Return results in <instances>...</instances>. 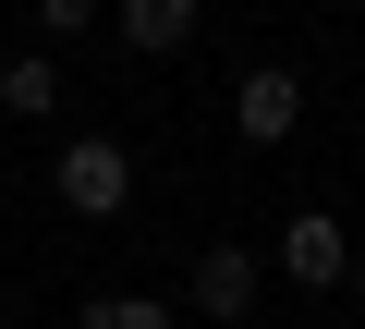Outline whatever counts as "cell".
<instances>
[{"instance_id":"1","label":"cell","mask_w":365,"mask_h":329,"mask_svg":"<svg viewBox=\"0 0 365 329\" xmlns=\"http://www.w3.org/2000/svg\"><path fill=\"white\" fill-rule=\"evenodd\" d=\"M49 196H61L73 220H122V208H134V146H122V134H73V146L49 158Z\"/></svg>"},{"instance_id":"2","label":"cell","mask_w":365,"mask_h":329,"mask_svg":"<svg viewBox=\"0 0 365 329\" xmlns=\"http://www.w3.org/2000/svg\"><path fill=\"white\" fill-rule=\"evenodd\" d=\"M256 293H268V256H256V244H207V256H195V280H182V305L220 317V329H244V317H256Z\"/></svg>"},{"instance_id":"3","label":"cell","mask_w":365,"mask_h":329,"mask_svg":"<svg viewBox=\"0 0 365 329\" xmlns=\"http://www.w3.org/2000/svg\"><path fill=\"white\" fill-rule=\"evenodd\" d=\"M292 122H304V74H292V61H256V74L232 86V134H244V146H292Z\"/></svg>"},{"instance_id":"4","label":"cell","mask_w":365,"mask_h":329,"mask_svg":"<svg viewBox=\"0 0 365 329\" xmlns=\"http://www.w3.org/2000/svg\"><path fill=\"white\" fill-rule=\"evenodd\" d=\"M341 268H353L341 220H329V208H292V220H280V280H304V293H341Z\"/></svg>"},{"instance_id":"5","label":"cell","mask_w":365,"mask_h":329,"mask_svg":"<svg viewBox=\"0 0 365 329\" xmlns=\"http://www.w3.org/2000/svg\"><path fill=\"white\" fill-rule=\"evenodd\" d=\"M110 37H122L134 61H170L182 37H195V0H110Z\"/></svg>"},{"instance_id":"6","label":"cell","mask_w":365,"mask_h":329,"mask_svg":"<svg viewBox=\"0 0 365 329\" xmlns=\"http://www.w3.org/2000/svg\"><path fill=\"white\" fill-rule=\"evenodd\" d=\"M0 110H13V122H49V110H61V74H49V49L0 61Z\"/></svg>"},{"instance_id":"7","label":"cell","mask_w":365,"mask_h":329,"mask_svg":"<svg viewBox=\"0 0 365 329\" xmlns=\"http://www.w3.org/2000/svg\"><path fill=\"white\" fill-rule=\"evenodd\" d=\"M86 329H182L170 293H86Z\"/></svg>"},{"instance_id":"8","label":"cell","mask_w":365,"mask_h":329,"mask_svg":"<svg viewBox=\"0 0 365 329\" xmlns=\"http://www.w3.org/2000/svg\"><path fill=\"white\" fill-rule=\"evenodd\" d=\"M98 13H110V0H37V25H49V37H86Z\"/></svg>"},{"instance_id":"9","label":"cell","mask_w":365,"mask_h":329,"mask_svg":"<svg viewBox=\"0 0 365 329\" xmlns=\"http://www.w3.org/2000/svg\"><path fill=\"white\" fill-rule=\"evenodd\" d=\"M341 280H353V293H365V244H353V268H341Z\"/></svg>"}]
</instances>
